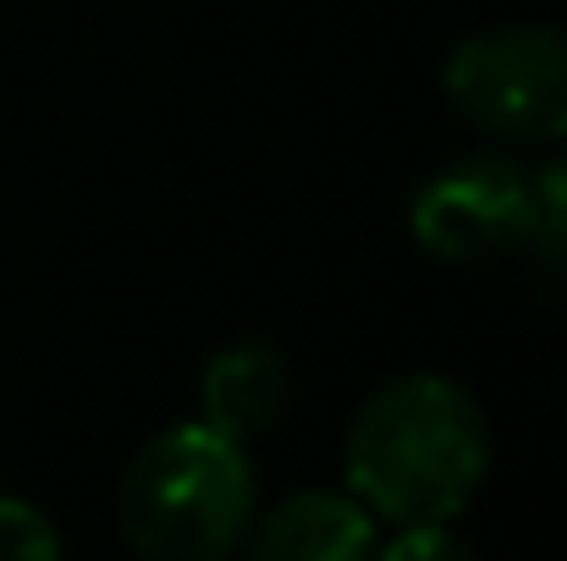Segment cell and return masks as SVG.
Wrapping results in <instances>:
<instances>
[{"label": "cell", "instance_id": "6", "mask_svg": "<svg viewBox=\"0 0 567 561\" xmlns=\"http://www.w3.org/2000/svg\"><path fill=\"white\" fill-rule=\"evenodd\" d=\"M287 402H292V364L270 342H231L198 374V418L237 446L265 435L287 413Z\"/></svg>", "mask_w": 567, "mask_h": 561}, {"label": "cell", "instance_id": "8", "mask_svg": "<svg viewBox=\"0 0 567 561\" xmlns=\"http://www.w3.org/2000/svg\"><path fill=\"white\" fill-rule=\"evenodd\" d=\"M0 561H61V534L33 501L0 496Z\"/></svg>", "mask_w": 567, "mask_h": 561}, {"label": "cell", "instance_id": "4", "mask_svg": "<svg viewBox=\"0 0 567 561\" xmlns=\"http://www.w3.org/2000/svg\"><path fill=\"white\" fill-rule=\"evenodd\" d=\"M408 231L435 259H496L529 242V172L507 155H463L408 204Z\"/></svg>", "mask_w": 567, "mask_h": 561}, {"label": "cell", "instance_id": "5", "mask_svg": "<svg viewBox=\"0 0 567 561\" xmlns=\"http://www.w3.org/2000/svg\"><path fill=\"white\" fill-rule=\"evenodd\" d=\"M375 551L370 507L342 490H298L248 534V561H375Z\"/></svg>", "mask_w": 567, "mask_h": 561}, {"label": "cell", "instance_id": "2", "mask_svg": "<svg viewBox=\"0 0 567 561\" xmlns=\"http://www.w3.org/2000/svg\"><path fill=\"white\" fill-rule=\"evenodd\" d=\"M116 523L144 561H226L254 523V463L204 418L172 424L127 463Z\"/></svg>", "mask_w": 567, "mask_h": 561}, {"label": "cell", "instance_id": "9", "mask_svg": "<svg viewBox=\"0 0 567 561\" xmlns=\"http://www.w3.org/2000/svg\"><path fill=\"white\" fill-rule=\"evenodd\" d=\"M375 561H480V557L446 523H413V529H396L375 551Z\"/></svg>", "mask_w": 567, "mask_h": 561}, {"label": "cell", "instance_id": "1", "mask_svg": "<svg viewBox=\"0 0 567 561\" xmlns=\"http://www.w3.org/2000/svg\"><path fill=\"white\" fill-rule=\"evenodd\" d=\"M348 496L396 529L452 523L491 468L480 402L446 374H402L364 396L342 446Z\"/></svg>", "mask_w": 567, "mask_h": 561}, {"label": "cell", "instance_id": "7", "mask_svg": "<svg viewBox=\"0 0 567 561\" xmlns=\"http://www.w3.org/2000/svg\"><path fill=\"white\" fill-rule=\"evenodd\" d=\"M546 270L567 276V155L529 172V242Z\"/></svg>", "mask_w": 567, "mask_h": 561}, {"label": "cell", "instance_id": "3", "mask_svg": "<svg viewBox=\"0 0 567 561\" xmlns=\"http://www.w3.org/2000/svg\"><path fill=\"white\" fill-rule=\"evenodd\" d=\"M441 89L463 122L507 144L567 138V33L551 22H502L452 44Z\"/></svg>", "mask_w": 567, "mask_h": 561}]
</instances>
